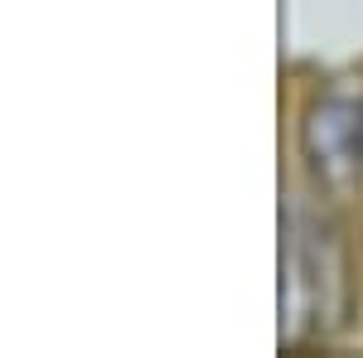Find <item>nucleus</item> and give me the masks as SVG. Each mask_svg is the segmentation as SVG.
Listing matches in <instances>:
<instances>
[{
    "instance_id": "obj_1",
    "label": "nucleus",
    "mask_w": 363,
    "mask_h": 358,
    "mask_svg": "<svg viewBox=\"0 0 363 358\" xmlns=\"http://www.w3.org/2000/svg\"><path fill=\"white\" fill-rule=\"evenodd\" d=\"M306 165L315 184L344 198L363 174V87H325L306 111Z\"/></svg>"
}]
</instances>
